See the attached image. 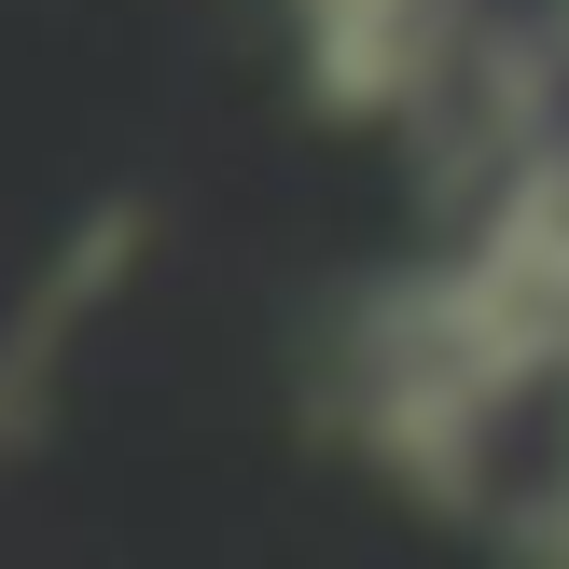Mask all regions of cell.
Masks as SVG:
<instances>
[{
	"instance_id": "6da1fadb",
	"label": "cell",
	"mask_w": 569,
	"mask_h": 569,
	"mask_svg": "<svg viewBox=\"0 0 569 569\" xmlns=\"http://www.w3.org/2000/svg\"><path fill=\"white\" fill-rule=\"evenodd\" d=\"M500 0H278V42H292V111L333 139H403L417 111L459 83L472 28Z\"/></svg>"
},
{
	"instance_id": "7a4b0ae2",
	"label": "cell",
	"mask_w": 569,
	"mask_h": 569,
	"mask_svg": "<svg viewBox=\"0 0 569 569\" xmlns=\"http://www.w3.org/2000/svg\"><path fill=\"white\" fill-rule=\"evenodd\" d=\"M556 126H569V42H556V0H542V14H487V28H472V56H459V83H445V98L389 139V153H403L417 222H459L472 194H487L528 139H556Z\"/></svg>"
},
{
	"instance_id": "3957f363",
	"label": "cell",
	"mask_w": 569,
	"mask_h": 569,
	"mask_svg": "<svg viewBox=\"0 0 569 569\" xmlns=\"http://www.w3.org/2000/svg\"><path fill=\"white\" fill-rule=\"evenodd\" d=\"M139 250H153V194H98V209L56 222V250L28 264V292L0 306V472L42 459L56 403H70V361L111 306L139 292Z\"/></svg>"
},
{
	"instance_id": "277c9868",
	"label": "cell",
	"mask_w": 569,
	"mask_h": 569,
	"mask_svg": "<svg viewBox=\"0 0 569 569\" xmlns=\"http://www.w3.org/2000/svg\"><path fill=\"white\" fill-rule=\"evenodd\" d=\"M528 556H569V431H556V472L528 487V528H515Z\"/></svg>"
},
{
	"instance_id": "5b68a950",
	"label": "cell",
	"mask_w": 569,
	"mask_h": 569,
	"mask_svg": "<svg viewBox=\"0 0 569 569\" xmlns=\"http://www.w3.org/2000/svg\"><path fill=\"white\" fill-rule=\"evenodd\" d=\"M556 42H569V0H556Z\"/></svg>"
}]
</instances>
